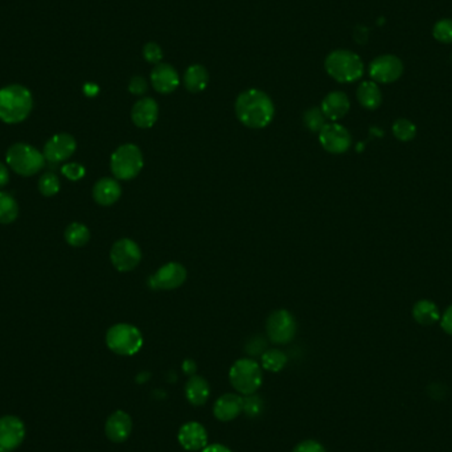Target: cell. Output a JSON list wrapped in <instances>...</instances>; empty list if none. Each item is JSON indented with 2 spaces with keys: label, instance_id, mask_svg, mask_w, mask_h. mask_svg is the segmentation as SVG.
<instances>
[{
  "label": "cell",
  "instance_id": "6",
  "mask_svg": "<svg viewBox=\"0 0 452 452\" xmlns=\"http://www.w3.org/2000/svg\"><path fill=\"white\" fill-rule=\"evenodd\" d=\"M106 344L111 352L119 356H133L143 346V336L135 326L119 323L108 330Z\"/></svg>",
  "mask_w": 452,
  "mask_h": 452
},
{
  "label": "cell",
  "instance_id": "28",
  "mask_svg": "<svg viewBox=\"0 0 452 452\" xmlns=\"http://www.w3.org/2000/svg\"><path fill=\"white\" fill-rule=\"evenodd\" d=\"M287 356L279 349H269L262 355V367L269 371H281L287 364Z\"/></svg>",
  "mask_w": 452,
  "mask_h": 452
},
{
  "label": "cell",
  "instance_id": "30",
  "mask_svg": "<svg viewBox=\"0 0 452 452\" xmlns=\"http://www.w3.org/2000/svg\"><path fill=\"white\" fill-rule=\"evenodd\" d=\"M326 119L327 118L324 117L321 109H319V108L308 109L303 115V122L305 124V127L312 133H320L321 128L327 124Z\"/></svg>",
  "mask_w": 452,
  "mask_h": 452
},
{
  "label": "cell",
  "instance_id": "35",
  "mask_svg": "<svg viewBox=\"0 0 452 452\" xmlns=\"http://www.w3.org/2000/svg\"><path fill=\"white\" fill-rule=\"evenodd\" d=\"M61 172L65 178L72 180V181H77L85 176V168H83V165H78V163H68V165H62Z\"/></svg>",
  "mask_w": 452,
  "mask_h": 452
},
{
  "label": "cell",
  "instance_id": "27",
  "mask_svg": "<svg viewBox=\"0 0 452 452\" xmlns=\"http://www.w3.org/2000/svg\"><path fill=\"white\" fill-rule=\"evenodd\" d=\"M19 206L14 197L7 192H0V224H11L17 219Z\"/></svg>",
  "mask_w": 452,
  "mask_h": 452
},
{
  "label": "cell",
  "instance_id": "26",
  "mask_svg": "<svg viewBox=\"0 0 452 452\" xmlns=\"http://www.w3.org/2000/svg\"><path fill=\"white\" fill-rule=\"evenodd\" d=\"M65 240L70 246L81 247L90 240V231L86 225L80 222L70 224L65 231Z\"/></svg>",
  "mask_w": 452,
  "mask_h": 452
},
{
  "label": "cell",
  "instance_id": "15",
  "mask_svg": "<svg viewBox=\"0 0 452 452\" xmlns=\"http://www.w3.org/2000/svg\"><path fill=\"white\" fill-rule=\"evenodd\" d=\"M178 439L180 446L187 451H201L208 446L206 427L199 422H188L181 426Z\"/></svg>",
  "mask_w": 452,
  "mask_h": 452
},
{
  "label": "cell",
  "instance_id": "34",
  "mask_svg": "<svg viewBox=\"0 0 452 452\" xmlns=\"http://www.w3.org/2000/svg\"><path fill=\"white\" fill-rule=\"evenodd\" d=\"M143 57H144V60H146L147 62L153 64V65H158V64H160L162 60H163V49H162L160 45L156 44V42H147V44L143 47Z\"/></svg>",
  "mask_w": 452,
  "mask_h": 452
},
{
  "label": "cell",
  "instance_id": "17",
  "mask_svg": "<svg viewBox=\"0 0 452 452\" xmlns=\"http://www.w3.org/2000/svg\"><path fill=\"white\" fill-rule=\"evenodd\" d=\"M133 419L124 410L114 411L105 425L106 437L114 443H124L131 435Z\"/></svg>",
  "mask_w": 452,
  "mask_h": 452
},
{
  "label": "cell",
  "instance_id": "23",
  "mask_svg": "<svg viewBox=\"0 0 452 452\" xmlns=\"http://www.w3.org/2000/svg\"><path fill=\"white\" fill-rule=\"evenodd\" d=\"M357 101L364 109H378L383 103V93L378 83L374 81H364L357 87Z\"/></svg>",
  "mask_w": 452,
  "mask_h": 452
},
{
  "label": "cell",
  "instance_id": "1",
  "mask_svg": "<svg viewBox=\"0 0 452 452\" xmlns=\"http://www.w3.org/2000/svg\"><path fill=\"white\" fill-rule=\"evenodd\" d=\"M275 108L271 98L260 89L242 92L235 101V115L249 128H263L271 124Z\"/></svg>",
  "mask_w": 452,
  "mask_h": 452
},
{
  "label": "cell",
  "instance_id": "5",
  "mask_svg": "<svg viewBox=\"0 0 452 452\" xmlns=\"http://www.w3.org/2000/svg\"><path fill=\"white\" fill-rule=\"evenodd\" d=\"M229 380L240 394L250 396L257 393L260 389L263 374L257 361L253 358H241L235 361L231 368Z\"/></svg>",
  "mask_w": 452,
  "mask_h": 452
},
{
  "label": "cell",
  "instance_id": "32",
  "mask_svg": "<svg viewBox=\"0 0 452 452\" xmlns=\"http://www.w3.org/2000/svg\"><path fill=\"white\" fill-rule=\"evenodd\" d=\"M39 191L47 197H52L60 191V178L52 172L44 174L39 180Z\"/></svg>",
  "mask_w": 452,
  "mask_h": 452
},
{
  "label": "cell",
  "instance_id": "31",
  "mask_svg": "<svg viewBox=\"0 0 452 452\" xmlns=\"http://www.w3.org/2000/svg\"><path fill=\"white\" fill-rule=\"evenodd\" d=\"M433 36L442 44H452V19H440L433 27Z\"/></svg>",
  "mask_w": 452,
  "mask_h": 452
},
{
  "label": "cell",
  "instance_id": "12",
  "mask_svg": "<svg viewBox=\"0 0 452 452\" xmlns=\"http://www.w3.org/2000/svg\"><path fill=\"white\" fill-rule=\"evenodd\" d=\"M26 438V426L15 415L0 418V452H12Z\"/></svg>",
  "mask_w": 452,
  "mask_h": 452
},
{
  "label": "cell",
  "instance_id": "9",
  "mask_svg": "<svg viewBox=\"0 0 452 452\" xmlns=\"http://www.w3.org/2000/svg\"><path fill=\"white\" fill-rule=\"evenodd\" d=\"M110 260L118 271L127 273L134 270L140 263L142 251L137 242L130 238H122L111 247Z\"/></svg>",
  "mask_w": 452,
  "mask_h": 452
},
{
  "label": "cell",
  "instance_id": "4",
  "mask_svg": "<svg viewBox=\"0 0 452 452\" xmlns=\"http://www.w3.org/2000/svg\"><path fill=\"white\" fill-rule=\"evenodd\" d=\"M7 165L20 176H33L42 171L45 158L40 151L27 143H15L6 155Z\"/></svg>",
  "mask_w": 452,
  "mask_h": 452
},
{
  "label": "cell",
  "instance_id": "42",
  "mask_svg": "<svg viewBox=\"0 0 452 452\" xmlns=\"http://www.w3.org/2000/svg\"><path fill=\"white\" fill-rule=\"evenodd\" d=\"M98 90H99L98 86L94 85V83H86V85L83 86V93H85L86 96H96L97 93H98Z\"/></svg>",
  "mask_w": 452,
  "mask_h": 452
},
{
  "label": "cell",
  "instance_id": "36",
  "mask_svg": "<svg viewBox=\"0 0 452 452\" xmlns=\"http://www.w3.org/2000/svg\"><path fill=\"white\" fill-rule=\"evenodd\" d=\"M292 452H327L324 446L317 442V440H314V439H308V440H303L299 444L295 446V449L292 450Z\"/></svg>",
  "mask_w": 452,
  "mask_h": 452
},
{
  "label": "cell",
  "instance_id": "29",
  "mask_svg": "<svg viewBox=\"0 0 452 452\" xmlns=\"http://www.w3.org/2000/svg\"><path fill=\"white\" fill-rule=\"evenodd\" d=\"M393 134L399 142H410L417 135V127L409 119L399 118L393 124Z\"/></svg>",
  "mask_w": 452,
  "mask_h": 452
},
{
  "label": "cell",
  "instance_id": "13",
  "mask_svg": "<svg viewBox=\"0 0 452 452\" xmlns=\"http://www.w3.org/2000/svg\"><path fill=\"white\" fill-rule=\"evenodd\" d=\"M187 279V270L178 262H169L162 266L149 279L152 290H175L180 287Z\"/></svg>",
  "mask_w": 452,
  "mask_h": 452
},
{
  "label": "cell",
  "instance_id": "21",
  "mask_svg": "<svg viewBox=\"0 0 452 452\" xmlns=\"http://www.w3.org/2000/svg\"><path fill=\"white\" fill-rule=\"evenodd\" d=\"M122 188L115 178H103L98 180L93 188V197L97 204L102 206H112L119 200Z\"/></svg>",
  "mask_w": 452,
  "mask_h": 452
},
{
  "label": "cell",
  "instance_id": "14",
  "mask_svg": "<svg viewBox=\"0 0 452 452\" xmlns=\"http://www.w3.org/2000/svg\"><path fill=\"white\" fill-rule=\"evenodd\" d=\"M76 149H77L76 139L70 134L61 133V134H56L45 143L42 155L51 163H61L68 160L69 158L74 153Z\"/></svg>",
  "mask_w": 452,
  "mask_h": 452
},
{
  "label": "cell",
  "instance_id": "10",
  "mask_svg": "<svg viewBox=\"0 0 452 452\" xmlns=\"http://www.w3.org/2000/svg\"><path fill=\"white\" fill-rule=\"evenodd\" d=\"M403 74V62L394 55L376 57L369 65V76L376 83H393Z\"/></svg>",
  "mask_w": 452,
  "mask_h": 452
},
{
  "label": "cell",
  "instance_id": "8",
  "mask_svg": "<svg viewBox=\"0 0 452 452\" xmlns=\"http://www.w3.org/2000/svg\"><path fill=\"white\" fill-rule=\"evenodd\" d=\"M266 332L271 343L285 345L296 335V320L287 310H276L267 319Z\"/></svg>",
  "mask_w": 452,
  "mask_h": 452
},
{
  "label": "cell",
  "instance_id": "41",
  "mask_svg": "<svg viewBox=\"0 0 452 452\" xmlns=\"http://www.w3.org/2000/svg\"><path fill=\"white\" fill-rule=\"evenodd\" d=\"M201 452H232L228 447H225V446H222V444H219V443H216V444H209V446H206V449H203L201 450Z\"/></svg>",
  "mask_w": 452,
  "mask_h": 452
},
{
  "label": "cell",
  "instance_id": "38",
  "mask_svg": "<svg viewBox=\"0 0 452 452\" xmlns=\"http://www.w3.org/2000/svg\"><path fill=\"white\" fill-rule=\"evenodd\" d=\"M440 326L447 335L452 336V305H450L440 317Z\"/></svg>",
  "mask_w": 452,
  "mask_h": 452
},
{
  "label": "cell",
  "instance_id": "25",
  "mask_svg": "<svg viewBox=\"0 0 452 452\" xmlns=\"http://www.w3.org/2000/svg\"><path fill=\"white\" fill-rule=\"evenodd\" d=\"M184 86L193 94L206 90L209 83V73L203 65H191L184 73Z\"/></svg>",
  "mask_w": 452,
  "mask_h": 452
},
{
  "label": "cell",
  "instance_id": "7",
  "mask_svg": "<svg viewBox=\"0 0 452 452\" xmlns=\"http://www.w3.org/2000/svg\"><path fill=\"white\" fill-rule=\"evenodd\" d=\"M110 168L112 175L119 180L137 178L143 168L142 151L131 143L122 144L112 152L110 159Z\"/></svg>",
  "mask_w": 452,
  "mask_h": 452
},
{
  "label": "cell",
  "instance_id": "33",
  "mask_svg": "<svg viewBox=\"0 0 452 452\" xmlns=\"http://www.w3.org/2000/svg\"><path fill=\"white\" fill-rule=\"evenodd\" d=\"M265 410V402L260 396L250 394V396H245L244 398V410L249 418H257L260 417V414Z\"/></svg>",
  "mask_w": 452,
  "mask_h": 452
},
{
  "label": "cell",
  "instance_id": "18",
  "mask_svg": "<svg viewBox=\"0 0 452 452\" xmlns=\"http://www.w3.org/2000/svg\"><path fill=\"white\" fill-rule=\"evenodd\" d=\"M159 117V106L152 98L139 99L131 110L133 124L139 128H150L156 124Z\"/></svg>",
  "mask_w": 452,
  "mask_h": 452
},
{
  "label": "cell",
  "instance_id": "40",
  "mask_svg": "<svg viewBox=\"0 0 452 452\" xmlns=\"http://www.w3.org/2000/svg\"><path fill=\"white\" fill-rule=\"evenodd\" d=\"M183 370H184V373H187L188 376H193V374L196 373V370H197V365H196V362H194L193 360H185V361L183 362Z\"/></svg>",
  "mask_w": 452,
  "mask_h": 452
},
{
  "label": "cell",
  "instance_id": "39",
  "mask_svg": "<svg viewBox=\"0 0 452 452\" xmlns=\"http://www.w3.org/2000/svg\"><path fill=\"white\" fill-rule=\"evenodd\" d=\"M10 181V172H8V168L3 163H0V188L1 187H6Z\"/></svg>",
  "mask_w": 452,
  "mask_h": 452
},
{
  "label": "cell",
  "instance_id": "11",
  "mask_svg": "<svg viewBox=\"0 0 452 452\" xmlns=\"http://www.w3.org/2000/svg\"><path fill=\"white\" fill-rule=\"evenodd\" d=\"M319 140L324 150L335 155L346 152L352 144V137L349 131L339 124H326L319 133Z\"/></svg>",
  "mask_w": 452,
  "mask_h": 452
},
{
  "label": "cell",
  "instance_id": "19",
  "mask_svg": "<svg viewBox=\"0 0 452 452\" xmlns=\"http://www.w3.org/2000/svg\"><path fill=\"white\" fill-rule=\"evenodd\" d=\"M244 410V398L238 394L228 393L216 401L213 414L221 422H231Z\"/></svg>",
  "mask_w": 452,
  "mask_h": 452
},
{
  "label": "cell",
  "instance_id": "37",
  "mask_svg": "<svg viewBox=\"0 0 452 452\" xmlns=\"http://www.w3.org/2000/svg\"><path fill=\"white\" fill-rule=\"evenodd\" d=\"M149 89V83L147 81L140 77V76H135L130 80V83H128V92L134 96H143Z\"/></svg>",
  "mask_w": 452,
  "mask_h": 452
},
{
  "label": "cell",
  "instance_id": "16",
  "mask_svg": "<svg viewBox=\"0 0 452 452\" xmlns=\"http://www.w3.org/2000/svg\"><path fill=\"white\" fill-rule=\"evenodd\" d=\"M152 87L160 94H169L175 92L180 85L178 70L169 64L160 62L151 72Z\"/></svg>",
  "mask_w": 452,
  "mask_h": 452
},
{
  "label": "cell",
  "instance_id": "2",
  "mask_svg": "<svg viewBox=\"0 0 452 452\" xmlns=\"http://www.w3.org/2000/svg\"><path fill=\"white\" fill-rule=\"evenodd\" d=\"M33 106L32 94L22 85H8L0 89V121L16 124L26 121Z\"/></svg>",
  "mask_w": 452,
  "mask_h": 452
},
{
  "label": "cell",
  "instance_id": "22",
  "mask_svg": "<svg viewBox=\"0 0 452 452\" xmlns=\"http://www.w3.org/2000/svg\"><path fill=\"white\" fill-rule=\"evenodd\" d=\"M185 398L193 406H201L210 397V386L204 377L193 374L185 384Z\"/></svg>",
  "mask_w": 452,
  "mask_h": 452
},
{
  "label": "cell",
  "instance_id": "20",
  "mask_svg": "<svg viewBox=\"0 0 452 452\" xmlns=\"http://www.w3.org/2000/svg\"><path fill=\"white\" fill-rule=\"evenodd\" d=\"M320 109L329 121H339L348 114L351 109V102L343 92H330L324 97Z\"/></svg>",
  "mask_w": 452,
  "mask_h": 452
},
{
  "label": "cell",
  "instance_id": "3",
  "mask_svg": "<svg viewBox=\"0 0 452 452\" xmlns=\"http://www.w3.org/2000/svg\"><path fill=\"white\" fill-rule=\"evenodd\" d=\"M324 68L329 77L340 83H356L364 74L361 57L348 49L330 52L324 61Z\"/></svg>",
  "mask_w": 452,
  "mask_h": 452
},
{
  "label": "cell",
  "instance_id": "24",
  "mask_svg": "<svg viewBox=\"0 0 452 452\" xmlns=\"http://www.w3.org/2000/svg\"><path fill=\"white\" fill-rule=\"evenodd\" d=\"M412 317L421 326H433L440 321V311L434 301L422 299L418 301L412 307Z\"/></svg>",
  "mask_w": 452,
  "mask_h": 452
}]
</instances>
